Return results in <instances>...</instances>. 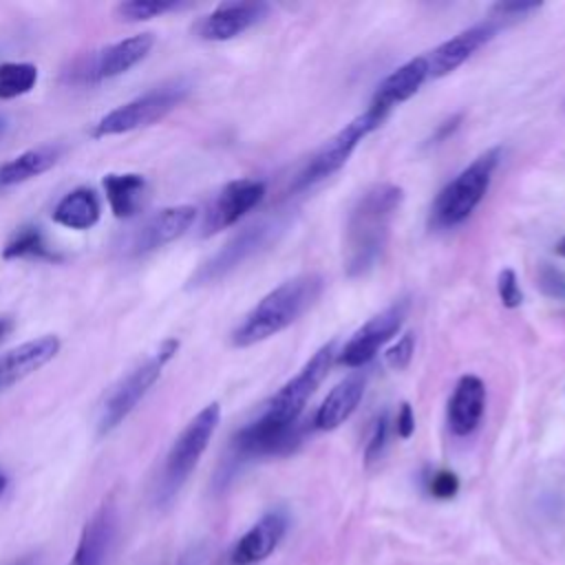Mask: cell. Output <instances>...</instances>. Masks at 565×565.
<instances>
[{"instance_id": "44dd1931", "label": "cell", "mask_w": 565, "mask_h": 565, "mask_svg": "<svg viewBox=\"0 0 565 565\" xmlns=\"http://www.w3.org/2000/svg\"><path fill=\"white\" fill-rule=\"evenodd\" d=\"M115 536V510L104 503L82 527L75 554L68 565H104Z\"/></svg>"}, {"instance_id": "5b68a950", "label": "cell", "mask_w": 565, "mask_h": 565, "mask_svg": "<svg viewBox=\"0 0 565 565\" xmlns=\"http://www.w3.org/2000/svg\"><path fill=\"white\" fill-rule=\"evenodd\" d=\"M190 95V84L185 79H170L159 86L148 88L135 99L106 113L93 128V137H110L130 130H139L157 124L168 113H172Z\"/></svg>"}, {"instance_id": "ac0fdd59", "label": "cell", "mask_w": 565, "mask_h": 565, "mask_svg": "<svg viewBox=\"0 0 565 565\" xmlns=\"http://www.w3.org/2000/svg\"><path fill=\"white\" fill-rule=\"evenodd\" d=\"M486 411V384L477 375H461L448 402V428L457 437L477 430Z\"/></svg>"}, {"instance_id": "603a6c76", "label": "cell", "mask_w": 565, "mask_h": 565, "mask_svg": "<svg viewBox=\"0 0 565 565\" xmlns=\"http://www.w3.org/2000/svg\"><path fill=\"white\" fill-rule=\"evenodd\" d=\"M62 150L64 148L57 143H44L9 159L7 163L0 166V188H11L18 183L31 181L42 172L51 170L60 161Z\"/></svg>"}, {"instance_id": "e0dca14e", "label": "cell", "mask_w": 565, "mask_h": 565, "mask_svg": "<svg viewBox=\"0 0 565 565\" xmlns=\"http://www.w3.org/2000/svg\"><path fill=\"white\" fill-rule=\"evenodd\" d=\"M60 351L57 335H40L35 340H29L4 355H0V393L13 386L15 382L24 380L26 375L42 369L46 362H51Z\"/></svg>"}, {"instance_id": "4316f807", "label": "cell", "mask_w": 565, "mask_h": 565, "mask_svg": "<svg viewBox=\"0 0 565 565\" xmlns=\"http://www.w3.org/2000/svg\"><path fill=\"white\" fill-rule=\"evenodd\" d=\"M38 82V68L29 62L0 64V99H13L26 95Z\"/></svg>"}, {"instance_id": "f546056e", "label": "cell", "mask_w": 565, "mask_h": 565, "mask_svg": "<svg viewBox=\"0 0 565 565\" xmlns=\"http://www.w3.org/2000/svg\"><path fill=\"white\" fill-rule=\"evenodd\" d=\"M415 353V333L406 331L384 355H386V364L395 371H404Z\"/></svg>"}, {"instance_id": "cb8c5ba5", "label": "cell", "mask_w": 565, "mask_h": 565, "mask_svg": "<svg viewBox=\"0 0 565 565\" xmlns=\"http://www.w3.org/2000/svg\"><path fill=\"white\" fill-rule=\"evenodd\" d=\"M99 216H102L99 196L95 194V190L84 188V185L66 192L53 210V221L57 225L77 230V232L90 230L93 225H97Z\"/></svg>"}, {"instance_id": "30bf717a", "label": "cell", "mask_w": 565, "mask_h": 565, "mask_svg": "<svg viewBox=\"0 0 565 565\" xmlns=\"http://www.w3.org/2000/svg\"><path fill=\"white\" fill-rule=\"evenodd\" d=\"M406 311L408 298H399L380 313H375L371 320H366L340 351L338 364L349 369H360L369 364L377 355V351L402 329Z\"/></svg>"}, {"instance_id": "d590c367", "label": "cell", "mask_w": 565, "mask_h": 565, "mask_svg": "<svg viewBox=\"0 0 565 565\" xmlns=\"http://www.w3.org/2000/svg\"><path fill=\"white\" fill-rule=\"evenodd\" d=\"M461 119H463V115L461 113H457V115H452V117H448L446 121H441L439 126H437V130H435V135L430 137V143H441V141H446L457 128H459V124H461Z\"/></svg>"}, {"instance_id": "d4e9b609", "label": "cell", "mask_w": 565, "mask_h": 565, "mask_svg": "<svg viewBox=\"0 0 565 565\" xmlns=\"http://www.w3.org/2000/svg\"><path fill=\"white\" fill-rule=\"evenodd\" d=\"M104 192L110 205V212L117 218H130L139 212L146 194V179L137 172H124V174H106L104 181Z\"/></svg>"}, {"instance_id": "7402d4cb", "label": "cell", "mask_w": 565, "mask_h": 565, "mask_svg": "<svg viewBox=\"0 0 565 565\" xmlns=\"http://www.w3.org/2000/svg\"><path fill=\"white\" fill-rule=\"evenodd\" d=\"M364 382L366 380L360 373H353L338 382L318 406L313 415V426L320 430H333L340 424H344L353 415L364 395Z\"/></svg>"}, {"instance_id": "83f0119b", "label": "cell", "mask_w": 565, "mask_h": 565, "mask_svg": "<svg viewBox=\"0 0 565 565\" xmlns=\"http://www.w3.org/2000/svg\"><path fill=\"white\" fill-rule=\"evenodd\" d=\"M181 7H188L179 0H128L117 4V15L126 22H141L157 15H163L168 11H177Z\"/></svg>"}, {"instance_id": "6da1fadb", "label": "cell", "mask_w": 565, "mask_h": 565, "mask_svg": "<svg viewBox=\"0 0 565 565\" xmlns=\"http://www.w3.org/2000/svg\"><path fill=\"white\" fill-rule=\"evenodd\" d=\"M402 201L404 190L395 183H375L358 196L344 230V269L349 276H364L380 263Z\"/></svg>"}, {"instance_id": "ffe728a7", "label": "cell", "mask_w": 565, "mask_h": 565, "mask_svg": "<svg viewBox=\"0 0 565 565\" xmlns=\"http://www.w3.org/2000/svg\"><path fill=\"white\" fill-rule=\"evenodd\" d=\"M287 530V519L280 512H269L260 516L234 545L232 563L234 565H254L265 561L276 545L280 543Z\"/></svg>"}, {"instance_id": "277c9868", "label": "cell", "mask_w": 565, "mask_h": 565, "mask_svg": "<svg viewBox=\"0 0 565 565\" xmlns=\"http://www.w3.org/2000/svg\"><path fill=\"white\" fill-rule=\"evenodd\" d=\"M218 422H221V404L210 402L185 424V428L179 433V437L172 441L166 455L163 470L157 486L159 501H170L181 490V486L188 481V477L196 468L201 455L205 452Z\"/></svg>"}, {"instance_id": "f35d334b", "label": "cell", "mask_w": 565, "mask_h": 565, "mask_svg": "<svg viewBox=\"0 0 565 565\" xmlns=\"http://www.w3.org/2000/svg\"><path fill=\"white\" fill-rule=\"evenodd\" d=\"M7 126H9L7 117H4V115H0V139L4 137V132H7Z\"/></svg>"}, {"instance_id": "9c48e42d", "label": "cell", "mask_w": 565, "mask_h": 565, "mask_svg": "<svg viewBox=\"0 0 565 565\" xmlns=\"http://www.w3.org/2000/svg\"><path fill=\"white\" fill-rule=\"evenodd\" d=\"M274 230L276 225L271 221H258L243 227L192 274V278L188 280V287H203L225 278L245 260H249L258 249H263Z\"/></svg>"}, {"instance_id": "52a82bcc", "label": "cell", "mask_w": 565, "mask_h": 565, "mask_svg": "<svg viewBox=\"0 0 565 565\" xmlns=\"http://www.w3.org/2000/svg\"><path fill=\"white\" fill-rule=\"evenodd\" d=\"M177 349H179V340L174 338L166 340L154 355H150L146 362L135 366L126 377H121L115 384V388L108 393L99 413V422H97L99 435H108L110 430H115L137 408V404L146 397V393L159 380L163 366L172 360Z\"/></svg>"}, {"instance_id": "f1b7e54d", "label": "cell", "mask_w": 565, "mask_h": 565, "mask_svg": "<svg viewBox=\"0 0 565 565\" xmlns=\"http://www.w3.org/2000/svg\"><path fill=\"white\" fill-rule=\"evenodd\" d=\"M497 294H499V300H501L503 307H508V309L521 307V302H523V291H521V287H519V280H516L514 269L505 267V269L499 271V276H497Z\"/></svg>"}, {"instance_id": "e575fe53", "label": "cell", "mask_w": 565, "mask_h": 565, "mask_svg": "<svg viewBox=\"0 0 565 565\" xmlns=\"http://www.w3.org/2000/svg\"><path fill=\"white\" fill-rule=\"evenodd\" d=\"M395 433L402 439H408L415 433V413H413L408 402L399 404V411H397V417H395Z\"/></svg>"}, {"instance_id": "2e32d148", "label": "cell", "mask_w": 565, "mask_h": 565, "mask_svg": "<svg viewBox=\"0 0 565 565\" xmlns=\"http://www.w3.org/2000/svg\"><path fill=\"white\" fill-rule=\"evenodd\" d=\"M267 13L269 4L265 2H225L201 18L196 33L207 42H225L258 24Z\"/></svg>"}, {"instance_id": "74e56055", "label": "cell", "mask_w": 565, "mask_h": 565, "mask_svg": "<svg viewBox=\"0 0 565 565\" xmlns=\"http://www.w3.org/2000/svg\"><path fill=\"white\" fill-rule=\"evenodd\" d=\"M554 252H556L558 256H563V258H565V236H561V238H558V243L554 245Z\"/></svg>"}, {"instance_id": "ba28073f", "label": "cell", "mask_w": 565, "mask_h": 565, "mask_svg": "<svg viewBox=\"0 0 565 565\" xmlns=\"http://www.w3.org/2000/svg\"><path fill=\"white\" fill-rule=\"evenodd\" d=\"M335 355V342L322 344L307 364L267 402L265 411L258 415L267 424L289 428L300 422V415L309 402V397L316 393L320 382L327 377V371L331 369Z\"/></svg>"}, {"instance_id": "3957f363", "label": "cell", "mask_w": 565, "mask_h": 565, "mask_svg": "<svg viewBox=\"0 0 565 565\" xmlns=\"http://www.w3.org/2000/svg\"><path fill=\"white\" fill-rule=\"evenodd\" d=\"M503 150L499 146L481 152L450 183H446L430 205V227L452 230L461 225L483 201Z\"/></svg>"}, {"instance_id": "8992f818", "label": "cell", "mask_w": 565, "mask_h": 565, "mask_svg": "<svg viewBox=\"0 0 565 565\" xmlns=\"http://www.w3.org/2000/svg\"><path fill=\"white\" fill-rule=\"evenodd\" d=\"M386 119V113L369 106L362 115L353 117L344 128H340L329 141H324L316 154L307 161V166L296 174L291 190H307L320 181H324L327 177L335 174L353 154V150L358 148V143L369 137L373 130H377L382 126V121Z\"/></svg>"}, {"instance_id": "9a60e30c", "label": "cell", "mask_w": 565, "mask_h": 565, "mask_svg": "<svg viewBox=\"0 0 565 565\" xmlns=\"http://www.w3.org/2000/svg\"><path fill=\"white\" fill-rule=\"evenodd\" d=\"M194 218H196L194 205H170L159 210L137 230L130 243V252L135 256H143L181 238L192 227Z\"/></svg>"}, {"instance_id": "4dcf8cb0", "label": "cell", "mask_w": 565, "mask_h": 565, "mask_svg": "<svg viewBox=\"0 0 565 565\" xmlns=\"http://www.w3.org/2000/svg\"><path fill=\"white\" fill-rule=\"evenodd\" d=\"M539 287L545 296L556 298V300H565V274L558 271L552 265H543L539 269Z\"/></svg>"}, {"instance_id": "1f68e13d", "label": "cell", "mask_w": 565, "mask_h": 565, "mask_svg": "<svg viewBox=\"0 0 565 565\" xmlns=\"http://www.w3.org/2000/svg\"><path fill=\"white\" fill-rule=\"evenodd\" d=\"M386 439H388V417H386V413H382V415L375 419L371 439H369V444H366V452H364L366 463L380 459V455H382L384 448H386Z\"/></svg>"}, {"instance_id": "d6a6232c", "label": "cell", "mask_w": 565, "mask_h": 565, "mask_svg": "<svg viewBox=\"0 0 565 565\" xmlns=\"http://www.w3.org/2000/svg\"><path fill=\"white\" fill-rule=\"evenodd\" d=\"M459 490V479L452 470H437L428 481V492L435 499H452Z\"/></svg>"}, {"instance_id": "7c38bea8", "label": "cell", "mask_w": 565, "mask_h": 565, "mask_svg": "<svg viewBox=\"0 0 565 565\" xmlns=\"http://www.w3.org/2000/svg\"><path fill=\"white\" fill-rule=\"evenodd\" d=\"M265 199V183L258 179H234L216 194L205 212L201 234L212 236L238 223L249 210Z\"/></svg>"}, {"instance_id": "484cf974", "label": "cell", "mask_w": 565, "mask_h": 565, "mask_svg": "<svg viewBox=\"0 0 565 565\" xmlns=\"http://www.w3.org/2000/svg\"><path fill=\"white\" fill-rule=\"evenodd\" d=\"M4 260H18V258H33V260H60V254H55L49 243L44 241V234L38 225H22L15 230V234L7 241L2 249Z\"/></svg>"}, {"instance_id": "4fadbf2b", "label": "cell", "mask_w": 565, "mask_h": 565, "mask_svg": "<svg viewBox=\"0 0 565 565\" xmlns=\"http://www.w3.org/2000/svg\"><path fill=\"white\" fill-rule=\"evenodd\" d=\"M300 439H302L300 422L296 426L280 428L256 417L234 435L232 448L238 457H245V459L280 457V455L294 452L300 446Z\"/></svg>"}, {"instance_id": "8fae6325", "label": "cell", "mask_w": 565, "mask_h": 565, "mask_svg": "<svg viewBox=\"0 0 565 565\" xmlns=\"http://www.w3.org/2000/svg\"><path fill=\"white\" fill-rule=\"evenodd\" d=\"M152 46H154L152 33H137L119 42H113L86 60V64L77 71V79L97 84V82L119 77L132 66H137L141 60H146Z\"/></svg>"}, {"instance_id": "d6986e66", "label": "cell", "mask_w": 565, "mask_h": 565, "mask_svg": "<svg viewBox=\"0 0 565 565\" xmlns=\"http://www.w3.org/2000/svg\"><path fill=\"white\" fill-rule=\"evenodd\" d=\"M430 77L428 73V62H426V55H419V57H413L408 60L406 64L397 66L391 75H386L380 86L375 88L373 93V99L369 106L382 110V113H391L393 106L411 99L419 88L422 84Z\"/></svg>"}, {"instance_id": "836d02e7", "label": "cell", "mask_w": 565, "mask_h": 565, "mask_svg": "<svg viewBox=\"0 0 565 565\" xmlns=\"http://www.w3.org/2000/svg\"><path fill=\"white\" fill-rule=\"evenodd\" d=\"M541 7V2L536 0H516V2H497L492 7V18H499L501 22L514 20V18H523L530 11H536Z\"/></svg>"}, {"instance_id": "60d3db41", "label": "cell", "mask_w": 565, "mask_h": 565, "mask_svg": "<svg viewBox=\"0 0 565 565\" xmlns=\"http://www.w3.org/2000/svg\"><path fill=\"white\" fill-rule=\"evenodd\" d=\"M18 565H31V563H29V561H22V563H18Z\"/></svg>"}, {"instance_id": "5bb4252c", "label": "cell", "mask_w": 565, "mask_h": 565, "mask_svg": "<svg viewBox=\"0 0 565 565\" xmlns=\"http://www.w3.org/2000/svg\"><path fill=\"white\" fill-rule=\"evenodd\" d=\"M501 24L503 22L499 18H488V20L452 35L450 40L441 42L437 49L430 51V55H426L430 77H444V75L452 73L455 68H459L475 51H479L483 44H488L497 35Z\"/></svg>"}, {"instance_id": "ab89813d", "label": "cell", "mask_w": 565, "mask_h": 565, "mask_svg": "<svg viewBox=\"0 0 565 565\" xmlns=\"http://www.w3.org/2000/svg\"><path fill=\"white\" fill-rule=\"evenodd\" d=\"M4 488H7V477L0 472V494L4 492Z\"/></svg>"}, {"instance_id": "8d00e7d4", "label": "cell", "mask_w": 565, "mask_h": 565, "mask_svg": "<svg viewBox=\"0 0 565 565\" xmlns=\"http://www.w3.org/2000/svg\"><path fill=\"white\" fill-rule=\"evenodd\" d=\"M11 331V320L9 318H0V342L4 340V335Z\"/></svg>"}, {"instance_id": "7a4b0ae2", "label": "cell", "mask_w": 565, "mask_h": 565, "mask_svg": "<svg viewBox=\"0 0 565 565\" xmlns=\"http://www.w3.org/2000/svg\"><path fill=\"white\" fill-rule=\"evenodd\" d=\"M324 280L320 274H300L280 282L232 331V344L243 349L280 333L320 298Z\"/></svg>"}]
</instances>
